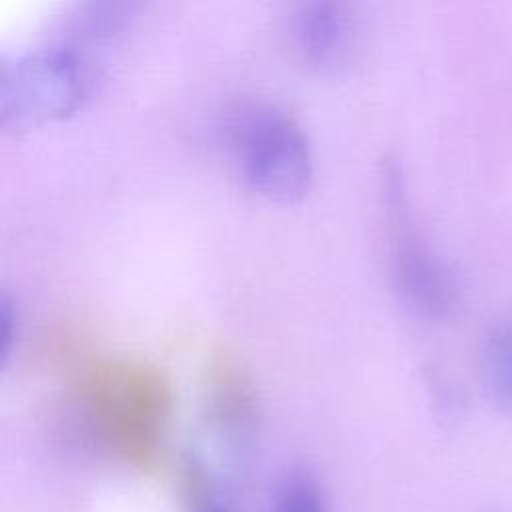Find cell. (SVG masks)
Segmentation results:
<instances>
[{
  "label": "cell",
  "instance_id": "1",
  "mask_svg": "<svg viewBox=\"0 0 512 512\" xmlns=\"http://www.w3.org/2000/svg\"><path fill=\"white\" fill-rule=\"evenodd\" d=\"M118 18L92 10L72 30L6 64L0 78V120L6 128H30L60 120L82 106L98 76L104 40Z\"/></svg>",
  "mask_w": 512,
  "mask_h": 512
},
{
  "label": "cell",
  "instance_id": "2",
  "mask_svg": "<svg viewBox=\"0 0 512 512\" xmlns=\"http://www.w3.org/2000/svg\"><path fill=\"white\" fill-rule=\"evenodd\" d=\"M228 140L248 186L260 196L288 204L300 200L314 176L312 148L298 120L268 102L234 110Z\"/></svg>",
  "mask_w": 512,
  "mask_h": 512
},
{
  "label": "cell",
  "instance_id": "3",
  "mask_svg": "<svg viewBox=\"0 0 512 512\" xmlns=\"http://www.w3.org/2000/svg\"><path fill=\"white\" fill-rule=\"evenodd\" d=\"M78 390L90 420L108 438L138 450L156 444L170 390L154 366L124 358L92 360L80 372Z\"/></svg>",
  "mask_w": 512,
  "mask_h": 512
},
{
  "label": "cell",
  "instance_id": "4",
  "mask_svg": "<svg viewBox=\"0 0 512 512\" xmlns=\"http://www.w3.org/2000/svg\"><path fill=\"white\" fill-rule=\"evenodd\" d=\"M380 198L388 268L398 296L424 318L448 316L458 298L454 274L414 220L402 170L392 160L382 164Z\"/></svg>",
  "mask_w": 512,
  "mask_h": 512
},
{
  "label": "cell",
  "instance_id": "5",
  "mask_svg": "<svg viewBox=\"0 0 512 512\" xmlns=\"http://www.w3.org/2000/svg\"><path fill=\"white\" fill-rule=\"evenodd\" d=\"M296 48L316 66H336L352 50L356 40V18L348 6L338 2L302 4L292 18Z\"/></svg>",
  "mask_w": 512,
  "mask_h": 512
},
{
  "label": "cell",
  "instance_id": "6",
  "mask_svg": "<svg viewBox=\"0 0 512 512\" xmlns=\"http://www.w3.org/2000/svg\"><path fill=\"white\" fill-rule=\"evenodd\" d=\"M480 378L490 400L512 416V318L496 324L484 336Z\"/></svg>",
  "mask_w": 512,
  "mask_h": 512
},
{
  "label": "cell",
  "instance_id": "7",
  "mask_svg": "<svg viewBox=\"0 0 512 512\" xmlns=\"http://www.w3.org/2000/svg\"><path fill=\"white\" fill-rule=\"evenodd\" d=\"M274 512H324V500L318 484L308 474H288L278 486Z\"/></svg>",
  "mask_w": 512,
  "mask_h": 512
},
{
  "label": "cell",
  "instance_id": "8",
  "mask_svg": "<svg viewBox=\"0 0 512 512\" xmlns=\"http://www.w3.org/2000/svg\"><path fill=\"white\" fill-rule=\"evenodd\" d=\"M206 512H220V510H206Z\"/></svg>",
  "mask_w": 512,
  "mask_h": 512
}]
</instances>
